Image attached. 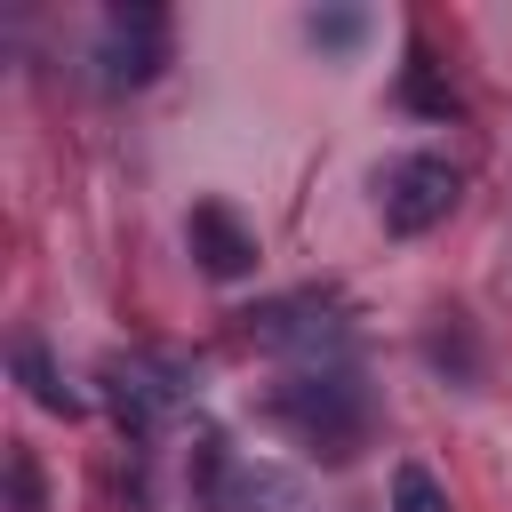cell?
I'll list each match as a JSON object with an SVG mask.
<instances>
[{
	"mask_svg": "<svg viewBox=\"0 0 512 512\" xmlns=\"http://www.w3.org/2000/svg\"><path fill=\"white\" fill-rule=\"evenodd\" d=\"M264 424L320 464H352L376 440V392L352 360H312V368H288L264 392Z\"/></svg>",
	"mask_w": 512,
	"mask_h": 512,
	"instance_id": "1",
	"label": "cell"
},
{
	"mask_svg": "<svg viewBox=\"0 0 512 512\" xmlns=\"http://www.w3.org/2000/svg\"><path fill=\"white\" fill-rule=\"evenodd\" d=\"M240 336L264 344V352H296L304 368L352 352V320H344V304L328 288H296V296H272V304L240 312Z\"/></svg>",
	"mask_w": 512,
	"mask_h": 512,
	"instance_id": "2",
	"label": "cell"
},
{
	"mask_svg": "<svg viewBox=\"0 0 512 512\" xmlns=\"http://www.w3.org/2000/svg\"><path fill=\"white\" fill-rule=\"evenodd\" d=\"M456 200H464V176H456L440 152H408V160L384 168V232H400V240L448 224Z\"/></svg>",
	"mask_w": 512,
	"mask_h": 512,
	"instance_id": "3",
	"label": "cell"
},
{
	"mask_svg": "<svg viewBox=\"0 0 512 512\" xmlns=\"http://www.w3.org/2000/svg\"><path fill=\"white\" fill-rule=\"evenodd\" d=\"M104 392H112V416H120V432H136V440H152V432L168 424V408L184 400V384H176V360H152V352L104 360Z\"/></svg>",
	"mask_w": 512,
	"mask_h": 512,
	"instance_id": "4",
	"label": "cell"
},
{
	"mask_svg": "<svg viewBox=\"0 0 512 512\" xmlns=\"http://www.w3.org/2000/svg\"><path fill=\"white\" fill-rule=\"evenodd\" d=\"M96 64H104V88H144L160 64H168V16L160 8H112L104 16V40H96Z\"/></svg>",
	"mask_w": 512,
	"mask_h": 512,
	"instance_id": "5",
	"label": "cell"
},
{
	"mask_svg": "<svg viewBox=\"0 0 512 512\" xmlns=\"http://www.w3.org/2000/svg\"><path fill=\"white\" fill-rule=\"evenodd\" d=\"M184 240H192V264L208 272V280H240V272H256V224H240L224 200H200L192 216H184Z\"/></svg>",
	"mask_w": 512,
	"mask_h": 512,
	"instance_id": "6",
	"label": "cell"
},
{
	"mask_svg": "<svg viewBox=\"0 0 512 512\" xmlns=\"http://www.w3.org/2000/svg\"><path fill=\"white\" fill-rule=\"evenodd\" d=\"M16 376H24V392H32L48 416H80V392L48 368V344H40V336H16Z\"/></svg>",
	"mask_w": 512,
	"mask_h": 512,
	"instance_id": "7",
	"label": "cell"
},
{
	"mask_svg": "<svg viewBox=\"0 0 512 512\" xmlns=\"http://www.w3.org/2000/svg\"><path fill=\"white\" fill-rule=\"evenodd\" d=\"M424 352H432V368H448L456 384H472V376H480V344H472V328H464L456 312H448V320L424 336Z\"/></svg>",
	"mask_w": 512,
	"mask_h": 512,
	"instance_id": "8",
	"label": "cell"
},
{
	"mask_svg": "<svg viewBox=\"0 0 512 512\" xmlns=\"http://www.w3.org/2000/svg\"><path fill=\"white\" fill-rule=\"evenodd\" d=\"M392 512H448V496H440V480L424 464H400L392 472Z\"/></svg>",
	"mask_w": 512,
	"mask_h": 512,
	"instance_id": "9",
	"label": "cell"
},
{
	"mask_svg": "<svg viewBox=\"0 0 512 512\" xmlns=\"http://www.w3.org/2000/svg\"><path fill=\"white\" fill-rule=\"evenodd\" d=\"M400 104H416V112L448 120V112H456V88H440V80H432V64L416 56V64H408V80H400Z\"/></svg>",
	"mask_w": 512,
	"mask_h": 512,
	"instance_id": "10",
	"label": "cell"
},
{
	"mask_svg": "<svg viewBox=\"0 0 512 512\" xmlns=\"http://www.w3.org/2000/svg\"><path fill=\"white\" fill-rule=\"evenodd\" d=\"M360 32H368V16H360V8H320V16H312V40H320V48H336V56H344V48H360Z\"/></svg>",
	"mask_w": 512,
	"mask_h": 512,
	"instance_id": "11",
	"label": "cell"
},
{
	"mask_svg": "<svg viewBox=\"0 0 512 512\" xmlns=\"http://www.w3.org/2000/svg\"><path fill=\"white\" fill-rule=\"evenodd\" d=\"M8 512H40V464H32V448H8Z\"/></svg>",
	"mask_w": 512,
	"mask_h": 512,
	"instance_id": "12",
	"label": "cell"
}]
</instances>
